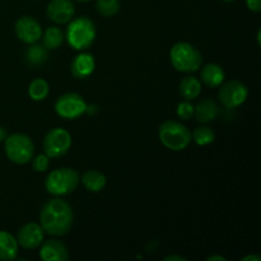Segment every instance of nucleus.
<instances>
[{
  "instance_id": "obj_4",
  "label": "nucleus",
  "mask_w": 261,
  "mask_h": 261,
  "mask_svg": "<svg viewBox=\"0 0 261 261\" xmlns=\"http://www.w3.org/2000/svg\"><path fill=\"white\" fill-rule=\"evenodd\" d=\"M160 139L161 143L166 148L175 152H180L188 148L191 142V133L184 124L177 121H166L160 127Z\"/></svg>"
},
{
  "instance_id": "obj_7",
  "label": "nucleus",
  "mask_w": 261,
  "mask_h": 261,
  "mask_svg": "<svg viewBox=\"0 0 261 261\" xmlns=\"http://www.w3.org/2000/svg\"><path fill=\"white\" fill-rule=\"evenodd\" d=\"M71 147V135L63 127L51 129L43 139V150L48 158L63 157Z\"/></svg>"
},
{
  "instance_id": "obj_5",
  "label": "nucleus",
  "mask_w": 261,
  "mask_h": 261,
  "mask_svg": "<svg viewBox=\"0 0 261 261\" xmlns=\"http://www.w3.org/2000/svg\"><path fill=\"white\" fill-rule=\"evenodd\" d=\"M79 184V175L73 168H58L48 173L46 178V190L51 195L64 196L73 193Z\"/></svg>"
},
{
  "instance_id": "obj_20",
  "label": "nucleus",
  "mask_w": 261,
  "mask_h": 261,
  "mask_svg": "<svg viewBox=\"0 0 261 261\" xmlns=\"http://www.w3.org/2000/svg\"><path fill=\"white\" fill-rule=\"evenodd\" d=\"M25 61H27L30 65L32 66H38L42 65L47 61L48 54L47 48L42 45H36L32 43L31 47H28V50L25 51Z\"/></svg>"
},
{
  "instance_id": "obj_22",
  "label": "nucleus",
  "mask_w": 261,
  "mask_h": 261,
  "mask_svg": "<svg viewBox=\"0 0 261 261\" xmlns=\"http://www.w3.org/2000/svg\"><path fill=\"white\" fill-rule=\"evenodd\" d=\"M48 83L42 78H37L31 82L28 87V94L33 101H43L48 94Z\"/></svg>"
},
{
  "instance_id": "obj_33",
  "label": "nucleus",
  "mask_w": 261,
  "mask_h": 261,
  "mask_svg": "<svg viewBox=\"0 0 261 261\" xmlns=\"http://www.w3.org/2000/svg\"><path fill=\"white\" fill-rule=\"evenodd\" d=\"M78 2H82V3H86V2H91V0H78Z\"/></svg>"
},
{
  "instance_id": "obj_13",
  "label": "nucleus",
  "mask_w": 261,
  "mask_h": 261,
  "mask_svg": "<svg viewBox=\"0 0 261 261\" xmlns=\"http://www.w3.org/2000/svg\"><path fill=\"white\" fill-rule=\"evenodd\" d=\"M40 256L43 261H66L69 259V250L59 240H47L41 247Z\"/></svg>"
},
{
  "instance_id": "obj_29",
  "label": "nucleus",
  "mask_w": 261,
  "mask_h": 261,
  "mask_svg": "<svg viewBox=\"0 0 261 261\" xmlns=\"http://www.w3.org/2000/svg\"><path fill=\"white\" fill-rule=\"evenodd\" d=\"M261 257L260 256H256V255H247V256H245L242 261H260Z\"/></svg>"
},
{
  "instance_id": "obj_9",
  "label": "nucleus",
  "mask_w": 261,
  "mask_h": 261,
  "mask_svg": "<svg viewBox=\"0 0 261 261\" xmlns=\"http://www.w3.org/2000/svg\"><path fill=\"white\" fill-rule=\"evenodd\" d=\"M249 96V89L239 81H229L219 89V101L226 109H236L241 106Z\"/></svg>"
},
{
  "instance_id": "obj_12",
  "label": "nucleus",
  "mask_w": 261,
  "mask_h": 261,
  "mask_svg": "<svg viewBox=\"0 0 261 261\" xmlns=\"http://www.w3.org/2000/svg\"><path fill=\"white\" fill-rule=\"evenodd\" d=\"M45 231L37 223H27L18 232V245L27 250H35L43 242Z\"/></svg>"
},
{
  "instance_id": "obj_26",
  "label": "nucleus",
  "mask_w": 261,
  "mask_h": 261,
  "mask_svg": "<svg viewBox=\"0 0 261 261\" xmlns=\"http://www.w3.org/2000/svg\"><path fill=\"white\" fill-rule=\"evenodd\" d=\"M32 167L36 172H45L48 168V165H50L47 154H38L35 158H32Z\"/></svg>"
},
{
  "instance_id": "obj_8",
  "label": "nucleus",
  "mask_w": 261,
  "mask_h": 261,
  "mask_svg": "<svg viewBox=\"0 0 261 261\" xmlns=\"http://www.w3.org/2000/svg\"><path fill=\"white\" fill-rule=\"evenodd\" d=\"M88 106L82 96L78 93H65L55 102V111L61 119L74 120L87 112Z\"/></svg>"
},
{
  "instance_id": "obj_2",
  "label": "nucleus",
  "mask_w": 261,
  "mask_h": 261,
  "mask_svg": "<svg viewBox=\"0 0 261 261\" xmlns=\"http://www.w3.org/2000/svg\"><path fill=\"white\" fill-rule=\"evenodd\" d=\"M170 59L173 68L182 73H193L199 70L203 63L200 51L188 42L175 43L171 48Z\"/></svg>"
},
{
  "instance_id": "obj_27",
  "label": "nucleus",
  "mask_w": 261,
  "mask_h": 261,
  "mask_svg": "<svg viewBox=\"0 0 261 261\" xmlns=\"http://www.w3.org/2000/svg\"><path fill=\"white\" fill-rule=\"evenodd\" d=\"M246 5L251 12L259 13L261 10V0H246Z\"/></svg>"
},
{
  "instance_id": "obj_28",
  "label": "nucleus",
  "mask_w": 261,
  "mask_h": 261,
  "mask_svg": "<svg viewBox=\"0 0 261 261\" xmlns=\"http://www.w3.org/2000/svg\"><path fill=\"white\" fill-rule=\"evenodd\" d=\"M165 261H186L185 257L180 256V255H168V256H166Z\"/></svg>"
},
{
  "instance_id": "obj_1",
  "label": "nucleus",
  "mask_w": 261,
  "mask_h": 261,
  "mask_svg": "<svg viewBox=\"0 0 261 261\" xmlns=\"http://www.w3.org/2000/svg\"><path fill=\"white\" fill-rule=\"evenodd\" d=\"M41 227L51 236H64L73 226L71 206L63 199H51L43 205L40 214Z\"/></svg>"
},
{
  "instance_id": "obj_18",
  "label": "nucleus",
  "mask_w": 261,
  "mask_h": 261,
  "mask_svg": "<svg viewBox=\"0 0 261 261\" xmlns=\"http://www.w3.org/2000/svg\"><path fill=\"white\" fill-rule=\"evenodd\" d=\"M82 182H83L84 188L91 191V193H99L106 186V177L99 171L89 170L84 172L83 177H82Z\"/></svg>"
},
{
  "instance_id": "obj_6",
  "label": "nucleus",
  "mask_w": 261,
  "mask_h": 261,
  "mask_svg": "<svg viewBox=\"0 0 261 261\" xmlns=\"http://www.w3.org/2000/svg\"><path fill=\"white\" fill-rule=\"evenodd\" d=\"M5 154L15 165H25L33 158L35 144L28 135L17 133L5 138Z\"/></svg>"
},
{
  "instance_id": "obj_21",
  "label": "nucleus",
  "mask_w": 261,
  "mask_h": 261,
  "mask_svg": "<svg viewBox=\"0 0 261 261\" xmlns=\"http://www.w3.org/2000/svg\"><path fill=\"white\" fill-rule=\"evenodd\" d=\"M43 41V46L47 50H55L59 48L64 42V33L58 27H48L41 36Z\"/></svg>"
},
{
  "instance_id": "obj_34",
  "label": "nucleus",
  "mask_w": 261,
  "mask_h": 261,
  "mask_svg": "<svg viewBox=\"0 0 261 261\" xmlns=\"http://www.w3.org/2000/svg\"><path fill=\"white\" fill-rule=\"evenodd\" d=\"M223 2H227V3H231V2H234V0H223Z\"/></svg>"
},
{
  "instance_id": "obj_15",
  "label": "nucleus",
  "mask_w": 261,
  "mask_h": 261,
  "mask_svg": "<svg viewBox=\"0 0 261 261\" xmlns=\"http://www.w3.org/2000/svg\"><path fill=\"white\" fill-rule=\"evenodd\" d=\"M218 114L219 106L213 99H203L199 102L198 106L194 107V115H195L196 121L203 122V124L216 120Z\"/></svg>"
},
{
  "instance_id": "obj_11",
  "label": "nucleus",
  "mask_w": 261,
  "mask_h": 261,
  "mask_svg": "<svg viewBox=\"0 0 261 261\" xmlns=\"http://www.w3.org/2000/svg\"><path fill=\"white\" fill-rule=\"evenodd\" d=\"M48 19L58 24H65L73 19L75 8L71 0H51L46 9Z\"/></svg>"
},
{
  "instance_id": "obj_31",
  "label": "nucleus",
  "mask_w": 261,
  "mask_h": 261,
  "mask_svg": "<svg viewBox=\"0 0 261 261\" xmlns=\"http://www.w3.org/2000/svg\"><path fill=\"white\" fill-rule=\"evenodd\" d=\"M7 138V132L4 127H0V140H4Z\"/></svg>"
},
{
  "instance_id": "obj_30",
  "label": "nucleus",
  "mask_w": 261,
  "mask_h": 261,
  "mask_svg": "<svg viewBox=\"0 0 261 261\" xmlns=\"http://www.w3.org/2000/svg\"><path fill=\"white\" fill-rule=\"evenodd\" d=\"M206 260L208 261H226V257L223 256H219V255H216V256H209L206 257Z\"/></svg>"
},
{
  "instance_id": "obj_19",
  "label": "nucleus",
  "mask_w": 261,
  "mask_h": 261,
  "mask_svg": "<svg viewBox=\"0 0 261 261\" xmlns=\"http://www.w3.org/2000/svg\"><path fill=\"white\" fill-rule=\"evenodd\" d=\"M201 92V83L196 76L189 75L181 81L180 83V94L182 98L188 99H195Z\"/></svg>"
},
{
  "instance_id": "obj_16",
  "label": "nucleus",
  "mask_w": 261,
  "mask_h": 261,
  "mask_svg": "<svg viewBox=\"0 0 261 261\" xmlns=\"http://www.w3.org/2000/svg\"><path fill=\"white\" fill-rule=\"evenodd\" d=\"M18 255V241L9 232L0 231V260H14Z\"/></svg>"
},
{
  "instance_id": "obj_32",
  "label": "nucleus",
  "mask_w": 261,
  "mask_h": 261,
  "mask_svg": "<svg viewBox=\"0 0 261 261\" xmlns=\"http://www.w3.org/2000/svg\"><path fill=\"white\" fill-rule=\"evenodd\" d=\"M260 33H261V31L259 30L257 31V43H259V45H260Z\"/></svg>"
},
{
  "instance_id": "obj_14",
  "label": "nucleus",
  "mask_w": 261,
  "mask_h": 261,
  "mask_svg": "<svg viewBox=\"0 0 261 261\" xmlns=\"http://www.w3.org/2000/svg\"><path fill=\"white\" fill-rule=\"evenodd\" d=\"M94 68H96V60H94L92 54H79L71 61V74L75 78H87V76H89L93 73Z\"/></svg>"
},
{
  "instance_id": "obj_24",
  "label": "nucleus",
  "mask_w": 261,
  "mask_h": 261,
  "mask_svg": "<svg viewBox=\"0 0 261 261\" xmlns=\"http://www.w3.org/2000/svg\"><path fill=\"white\" fill-rule=\"evenodd\" d=\"M97 10L103 17H114L120 9L119 0H97Z\"/></svg>"
},
{
  "instance_id": "obj_3",
  "label": "nucleus",
  "mask_w": 261,
  "mask_h": 261,
  "mask_svg": "<svg viewBox=\"0 0 261 261\" xmlns=\"http://www.w3.org/2000/svg\"><path fill=\"white\" fill-rule=\"evenodd\" d=\"M66 38H68V43L74 50H86L94 42L96 25L87 17L76 18L71 20L66 30Z\"/></svg>"
},
{
  "instance_id": "obj_23",
  "label": "nucleus",
  "mask_w": 261,
  "mask_h": 261,
  "mask_svg": "<svg viewBox=\"0 0 261 261\" xmlns=\"http://www.w3.org/2000/svg\"><path fill=\"white\" fill-rule=\"evenodd\" d=\"M191 139H194V142L198 145H208L212 144L216 139V133L208 126H199L194 130L193 135H191Z\"/></svg>"
},
{
  "instance_id": "obj_25",
  "label": "nucleus",
  "mask_w": 261,
  "mask_h": 261,
  "mask_svg": "<svg viewBox=\"0 0 261 261\" xmlns=\"http://www.w3.org/2000/svg\"><path fill=\"white\" fill-rule=\"evenodd\" d=\"M176 114L180 119L182 120H190L194 116V106L190 102L186 99V101L180 102L177 105V110H176Z\"/></svg>"
},
{
  "instance_id": "obj_17",
  "label": "nucleus",
  "mask_w": 261,
  "mask_h": 261,
  "mask_svg": "<svg viewBox=\"0 0 261 261\" xmlns=\"http://www.w3.org/2000/svg\"><path fill=\"white\" fill-rule=\"evenodd\" d=\"M200 76L205 86L211 87V88H217L223 83L224 70L217 64H206L201 69Z\"/></svg>"
},
{
  "instance_id": "obj_10",
  "label": "nucleus",
  "mask_w": 261,
  "mask_h": 261,
  "mask_svg": "<svg viewBox=\"0 0 261 261\" xmlns=\"http://www.w3.org/2000/svg\"><path fill=\"white\" fill-rule=\"evenodd\" d=\"M14 30L17 37L22 42L28 43V45L36 43L42 36V28H41L40 23L28 15H23L15 22Z\"/></svg>"
}]
</instances>
